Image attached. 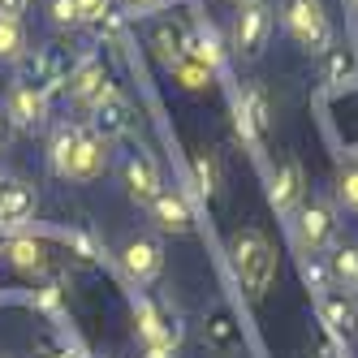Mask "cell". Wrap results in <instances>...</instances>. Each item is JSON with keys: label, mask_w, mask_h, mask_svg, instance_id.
Instances as JSON below:
<instances>
[{"label": "cell", "mask_w": 358, "mask_h": 358, "mask_svg": "<svg viewBox=\"0 0 358 358\" xmlns=\"http://www.w3.org/2000/svg\"><path fill=\"white\" fill-rule=\"evenodd\" d=\"M48 160H52V173L65 177V182H95V177L108 173V138L95 130V125H57L52 143H48Z\"/></svg>", "instance_id": "1"}, {"label": "cell", "mask_w": 358, "mask_h": 358, "mask_svg": "<svg viewBox=\"0 0 358 358\" xmlns=\"http://www.w3.org/2000/svg\"><path fill=\"white\" fill-rule=\"evenodd\" d=\"M229 268H234V280L242 285V294L250 302H259L272 289V280H276L280 255L268 242L264 229H238V234L229 238Z\"/></svg>", "instance_id": "2"}, {"label": "cell", "mask_w": 358, "mask_h": 358, "mask_svg": "<svg viewBox=\"0 0 358 358\" xmlns=\"http://www.w3.org/2000/svg\"><path fill=\"white\" fill-rule=\"evenodd\" d=\"M280 22H285V31L294 35L302 52H328L332 48V17L324 9V0H285Z\"/></svg>", "instance_id": "3"}, {"label": "cell", "mask_w": 358, "mask_h": 358, "mask_svg": "<svg viewBox=\"0 0 358 358\" xmlns=\"http://www.w3.org/2000/svg\"><path fill=\"white\" fill-rule=\"evenodd\" d=\"M294 238L306 255H320L337 242V208L328 199H302L298 212H294Z\"/></svg>", "instance_id": "4"}, {"label": "cell", "mask_w": 358, "mask_h": 358, "mask_svg": "<svg viewBox=\"0 0 358 358\" xmlns=\"http://www.w3.org/2000/svg\"><path fill=\"white\" fill-rule=\"evenodd\" d=\"M134 320H138V337H143V358H173L177 354V341H182V324H177V315L169 320L164 306L143 298L134 306Z\"/></svg>", "instance_id": "5"}, {"label": "cell", "mask_w": 358, "mask_h": 358, "mask_svg": "<svg viewBox=\"0 0 358 358\" xmlns=\"http://www.w3.org/2000/svg\"><path fill=\"white\" fill-rule=\"evenodd\" d=\"M272 9L264 0H255V5H238V17H234V31H229V48L242 57V61H255L264 57V48L272 39Z\"/></svg>", "instance_id": "6"}, {"label": "cell", "mask_w": 358, "mask_h": 358, "mask_svg": "<svg viewBox=\"0 0 358 358\" xmlns=\"http://www.w3.org/2000/svg\"><path fill=\"white\" fill-rule=\"evenodd\" d=\"M73 65H78V61H69V52H61V48H48V52H39L35 61H27V69H22V83L39 87L48 99H52V95L69 91Z\"/></svg>", "instance_id": "7"}, {"label": "cell", "mask_w": 358, "mask_h": 358, "mask_svg": "<svg viewBox=\"0 0 358 358\" xmlns=\"http://www.w3.org/2000/svg\"><path fill=\"white\" fill-rule=\"evenodd\" d=\"M151 208V220H156L160 234H173V238H182L194 229V208H190V199L177 190V186H164L156 199L147 203Z\"/></svg>", "instance_id": "8"}, {"label": "cell", "mask_w": 358, "mask_h": 358, "mask_svg": "<svg viewBox=\"0 0 358 358\" xmlns=\"http://www.w3.org/2000/svg\"><path fill=\"white\" fill-rule=\"evenodd\" d=\"M121 182L130 190L134 203H151L160 190H164V177H160V164L147 156V151H130L121 164Z\"/></svg>", "instance_id": "9"}, {"label": "cell", "mask_w": 358, "mask_h": 358, "mask_svg": "<svg viewBox=\"0 0 358 358\" xmlns=\"http://www.w3.org/2000/svg\"><path fill=\"white\" fill-rule=\"evenodd\" d=\"M69 95H73V104H83V108H99L104 99L113 95V83H108V69L99 65V61H78L73 65V78H69Z\"/></svg>", "instance_id": "10"}, {"label": "cell", "mask_w": 358, "mask_h": 358, "mask_svg": "<svg viewBox=\"0 0 358 358\" xmlns=\"http://www.w3.org/2000/svg\"><path fill=\"white\" fill-rule=\"evenodd\" d=\"M320 320H324V328L332 332L337 341H350L354 332H358V302L345 294V289H324L320 294Z\"/></svg>", "instance_id": "11"}, {"label": "cell", "mask_w": 358, "mask_h": 358, "mask_svg": "<svg viewBox=\"0 0 358 358\" xmlns=\"http://www.w3.org/2000/svg\"><path fill=\"white\" fill-rule=\"evenodd\" d=\"M48 104H52V99H48L39 87H31V83H17L9 91V99H5L13 130H39V125L48 121Z\"/></svg>", "instance_id": "12"}, {"label": "cell", "mask_w": 358, "mask_h": 358, "mask_svg": "<svg viewBox=\"0 0 358 358\" xmlns=\"http://www.w3.org/2000/svg\"><path fill=\"white\" fill-rule=\"evenodd\" d=\"M268 199H272V208L285 212V216L298 212V203L306 199V173H302L298 160H280V164H276L272 186H268Z\"/></svg>", "instance_id": "13"}, {"label": "cell", "mask_w": 358, "mask_h": 358, "mask_svg": "<svg viewBox=\"0 0 358 358\" xmlns=\"http://www.w3.org/2000/svg\"><path fill=\"white\" fill-rule=\"evenodd\" d=\"M121 264L138 285H151V280L164 272V246L156 238H130L125 250H121Z\"/></svg>", "instance_id": "14"}, {"label": "cell", "mask_w": 358, "mask_h": 358, "mask_svg": "<svg viewBox=\"0 0 358 358\" xmlns=\"http://www.w3.org/2000/svg\"><path fill=\"white\" fill-rule=\"evenodd\" d=\"M182 57H190V61H199V65H208L212 73H220V65H224V43H220V35L212 31V22H194V27H186Z\"/></svg>", "instance_id": "15"}, {"label": "cell", "mask_w": 358, "mask_h": 358, "mask_svg": "<svg viewBox=\"0 0 358 358\" xmlns=\"http://www.w3.org/2000/svg\"><path fill=\"white\" fill-rule=\"evenodd\" d=\"M203 345L216 350V354H234V350L242 345V324L234 320V311H229V306L208 311V320H203Z\"/></svg>", "instance_id": "16"}, {"label": "cell", "mask_w": 358, "mask_h": 358, "mask_svg": "<svg viewBox=\"0 0 358 358\" xmlns=\"http://www.w3.org/2000/svg\"><path fill=\"white\" fill-rule=\"evenodd\" d=\"M91 117H95L91 125H95V130L104 134L108 143H113V138H125V134L134 130V108H130V99L117 95V91H113V95H108V99H104V104H99Z\"/></svg>", "instance_id": "17"}, {"label": "cell", "mask_w": 358, "mask_h": 358, "mask_svg": "<svg viewBox=\"0 0 358 358\" xmlns=\"http://www.w3.org/2000/svg\"><path fill=\"white\" fill-rule=\"evenodd\" d=\"M182 39H186V27L177 17H156L147 27V48L156 52L164 65H173L177 57H182Z\"/></svg>", "instance_id": "18"}, {"label": "cell", "mask_w": 358, "mask_h": 358, "mask_svg": "<svg viewBox=\"0 0 358 358\" xmlns=\"http://www.w3.org/2000/svg\"><path fill=\"white\" fill-rule=\"evenodd\" d=\"M190 177H194L199 194H208V199L220 194V186H224V164H220V156H216L212 147H194V156H190Z\"/></svg>", "instance_id": "19"}, {"label": "cell", "mask_w": 358, "mask_h": 358, "mask_svg": "<svg viewBox=\"0 0 358 358\" xmlns=\"http://www.w3.org/2000/svg\"><path fill=\"white\" fill-rule=\"evenodd\" d=\"M31 216H35V190L27 182H17V177H9L5 199H0V224H27Z\"/></svg>", "instance_id": "20"}, {"label": "cell", "mask_w": 358, "mask_h": 358, "mask_svg": "<svg viewBox=\"0 0 358 358\" xmlns=\"http://www.w3.org/2000/svg\"><path fill=\"white\" fill-rule=\"evenodd\" d=\"M354 73H358V57L345 43H332L324 52V83L328 87H345V83H354Z\"/></svg>", "instance_id": "21"}, {"label": "cell", "mask_w": 358, "mask_h": 358, "mask_svg": "<svg viewBox=\"0 0 358 358\" xmlns=\"http://www.w3.org/2000/svg\"><path fill=\"white\" fill-rule=\"evenodd\" d=\"M328 272H332V285L358 289V242L332 246V255H328Z\"/></svg>", "instance_id": "22"}, {"label": "cell", "mask_w": 358, "mask_h": 358, "mask_svg": "<svg viewBox=\"0 0 358 358\" xmlns=\"http://www.w3.org/2000/svg\"><path fill=\"white\" fill-rule=\"evenodd\" d=\"M5 255H9V264H13L17 272H43V268H48V250H43L39 238H13V242L5 246Z\"/></svg>", "instance_id": "23"}, {"label": "cell", "mask_w": 358, "mask_h": 358, "mask_svg": "<svg viewBox=\"0 0 358 358\" xmlns=\"http://www.w3.org/2000/svg\"><path fill=\"white\" fill-rule=\"evenodd\" d=\"M169 78L182 87V91H208L212 83H216V73L208 69V65H199V61H190V57H177L173 65H169Z\"/></svg>", "instance_id": "24"}, {"label": "cell", "mask_w": 358, "mask_h": 358, "mask_svg": "<svg viewBox=\"0 0 358 358\" xmlns=\"http://www.w3.org/2000/svg\"><path fill=\"white\" fill-rule=\"evenodd\" d=\"M0 61H27V31H22V17H0Z\"/></svg>", "instance_id": "25"}, {"label": "cell", "mask_w": 358, "mask_h": 358, "mask_svg": "<svg viewBox=\"0 0 358 358\" xmlns=\"http://www.w3.org/2000/svg\"><path fill=\"white\" fill-rule=\"evenodd\" d=\"M302 280H306L315 294L332 289V272H328V264L320 259V255H302Z\"/></svg>", "instance_id": "26"}, {"label": "cell", "mask_w": 358, "mask_h": 358, "mask_svg": "<svg viewBox=\"0 0 358 358\" xmlns=\"http://www.w3.org/2000/svg\"><path fill=\"white\" fill-rule=\"evenodd\" d=\"M65 246L73 255H83V259H104V246H99L95 234H87V229H65Z\"/></svg>", "instance_id": "27"}, {"label": "cell", "mask_w": 358, "mask_h": 358, "mask_svg": "<svg viewBox=\"0 0 358 358\" xmlns=\"http://www.w3.org/2000/svg\"><path fill=\"white\" fill-rule=\"evenodd\" d=\"M337 199L345 212H358V164H345L337 173Z\"/></svg>", "instance_id": "28"}, {"label": "cell", "mask_w": 358, "mask_h": 358, "mask_svg": "<svg viewBox=\"0 0 358 358\" xmlns=\"http://www.w3.org/2000/svg\"><path fill=\"white\" fill-rule=\"evenodd\" d=\"M73 9H78V22L95 27V22H104L113 13V0H73Z\"/></svg>", "instance_id": "29"}, {"label": "cell", "mask_w": 358, "mask_h": 358, "mask_svg": "<svg viewBox=\"0 0 358 358\" xmlns=\"http://www.w3.org/2000/svg\"><path fill=\"white\" fill-rule=\"evenodd\" d=\"M52 22H57V27H78V9H73V0H52Z\"/></svg>", "instance_id": "30"}, {"label": "cell", "mask_w": 358, "mask_h": 358, "mask_svg": "<svg viewBox=\"0 0 358 358\" xmlns=\"http://www.w3.org/2000/svg\"><path fill=\"white\" fill-rule=\"evenodd\" d=\"M315 358H345V354H341V341L332 337V332H328V337H320V341H315Z\"/></svg>", "instance_id": "31"}, {"label": "cell", "mask_w": 358, "mask_h": 358, "mask_svg": "<svg viewBox=\"0 0 358 358\" xmlns=\"http://www.w3.org/2000/svg\"><path fill=\"white\" fill-rule=\"evenodd\" d=\"M130 5V13H156V9H169L173 0H125Z\"/></svg>", "instance_id": "32"}, {"label": "cell", "mask_w": 358, "mask_h": 358, "mask_svg": "<svg viewBox=\"0 0 358 358\" xmlns=\"http://www.w3.org/2000/svg\"><path fill=\"white\" fill-rule=\"evenodd\" d=\"M31 9V0H0V17H22Z\"/></svg>", "instance_id": "33"}, {"label": "cell", "mask_w": 358, "mask_h": 358, "mask_svg": "<svg viewBox=\"0 0 358 358\" xmlns=\"http://www.w3.org/2000/svg\"><path fill=\"white\" fill-rule=\"evenodd\" d=\"M9 138H13V121H9V108L0 104V151L9 147Z\"/></svg>", "instance_id": "34"}, {"label": "cell", "mask_w": 358, "mask_h": 358, "mask_svg": "<svg viewBox=\"0 0 358 358\" xmlns=\"http://www.w3.org/2000/svg\"><path fill=\"white\" fill-rule=\"evenodd\" d=\"M5 186H9V177H0V199H5Z\"/></svg>", "instance_id": "35"}, {"label": "cell", "mask_w": 358, "mask_h": 358, "mask_svg": "<svg viewBox=\"0 0 358 358\" xmlns=\"http://www.w3.org/2000/svg\"><path fill=\"white\" fill-rule=\"evenodd\" d=\"M234 5H255V0H234Z\"/></svg>", "instance_id": "36"}]
</instances>
